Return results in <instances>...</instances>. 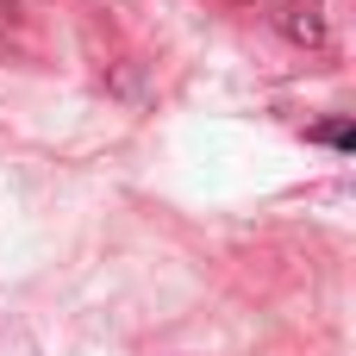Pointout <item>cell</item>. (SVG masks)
Returning <instances> with one entry per match:
<instances>
[{"instance_id": "1", "label": "cell", "mask_w": 356, "mask_h": 356, "mask_svg": "<svg viewBox=\"0 0 356 356\" xmlns=\"http://www.w3.org/2000/svg\"><path fill=\"white\" fill-rule=\"evenodd\" d=\"M307 138H319V144H332V150H350L356 144V131H350V119H332V125H313Z\"/></svg>"}, {"instance_id": "2", "label": "cell", "mask_w": 356, "mask_h": 356, "mask_svg": "<svg viewBox=\"0 0 356 356\" xmlns=\"http://www.w3.org/2000/svg\"><path fill=\"white\" fill-rule=\"evenodd\" d=\"M13 13H19V0H0V19H13Z\"/></svg>"}]
</instances>
